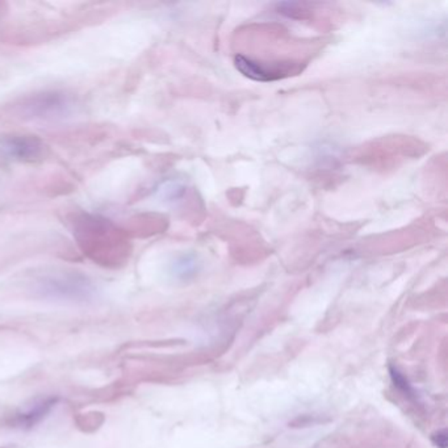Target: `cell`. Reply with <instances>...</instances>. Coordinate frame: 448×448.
<instances>
[{
	"mask_svg": "<svg viewBox=\"0 0 448 448\" xmlns=\"http://www.w3.org/2000/svg\"><path fill=\"white\" fill-rule=\"evenodd\" d=\"M73 232L78 245L95 261L119 262L128 251L124 234L106 218L77 216L73 221Z\"/></svg>",
	"mask_w": 448,
	"mask_h": 448,
	"instance_id": "obj_1",
	"label": "cell"
},
{
	"mask_svg": "<svg viewBox=\"0 0 448 448\" xmlns=\"http://www.w3.org/2000/svg\"><path fill=\"white\" fill-rule=\"evenodd\" d=\"M73 97L63 91H44L24 97L16 104V113L27 120H57L70 115Z\"/></svg>",
	"mask_w": 448,
	"mask_h": 448,
	"instance_id": "obj_2",
	"label": "cell"
},
{
	"mask_svg": "<svg viewBox=\"0 0 448 448\" xmlns=\"http://www.w3.org/2000/svg\"><path fill=\"white\" fill-rule=\"evenodd\" d=\"M93 290L91 280L77 272L53 274L40 283V291L43 294L60 298H89L93 296Z\"/></svg>",
	"mask_w": 448,
	"mask_h": 448,
	"instance_id": "obj_3",
	"label": "cell"
},
{
	"mask_svg": "<svg viewBox=\"0 0 448 448\" xmlns=\"http://www.w3.org/2000/svg\"><path fill=\"white\" fill-rule=\"evenodd\" d=\"M1 153L16 161L36 162L45 153V145L34 136L8 134L0 139Z\"/></svg>",
	"mask_w": 448,
	"mask_h": 448,
	"instance_id": "obj_4",
	"label": "cell"
},
{
	"mask_svg": "<svg viewBox=\"0 0 448 448\" xmlns=\"http://www.w3.org/2000/svg\"><path fill=\"white\" fill-rule=\"evenodd\" d=\"M57 400L50 397L41 401L34 402L31 406H28L25 410L19 413L16 416V423L20 427H32L37 422H40L43 418L47 417V413L56 406Z\"/></svg>",
	"mask_w": 448,
	"mask_h": 448,
	"instance_id": "obj_5",
	"label": "cell"
},
{
	"mask_svg": "<svg viewBox=\"0 0 448 448\" xmlns=\"http://www.w3.org/2000/svg\"><path fill=\"white\" fill-rule=\"evenodd\" d=\"M390 376H392V380H393L394 386L400 388L402 392H405L408 394L412 393V388L409 386V383L406 381V379L396 368H390Z\"/></svg>",
	"mask_w": 448,
	"mask_h": 448,
	"instance_id": "obj_6",
	"label": "cell"
},
{
	"mask_svg": "<svg viewBox=\"0 0 448 448\" xmlns=\"http://www.w3.org/2000/svg\"><path fill=\"white\" fill-rule=\"evenodd\" d=\"M191 268H192V262L188 258H183L175 263V272L178 275H185V272H188Z\"/></svg>",
	"mask_w": 448,
	"mask_h": 448,
	"instance_id": "obj_7",
	"label": "cell"
}]
</instances>
